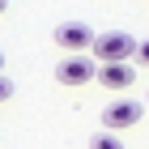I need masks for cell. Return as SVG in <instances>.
<instances>
[{"instance_id": "1", "label": "cell", "mask_w": 149, "mask_h": 149, "mask_svg": "<svg viewBox=\"0 0 149 149\" xmlns=\"http://www.w3.org/2000/svg\"><path fill=\"white\" fill-rule=\"evenodd\" d=\"M136 38L124 34V30H107V34H98V43H94L90 56L98 60V64H128V56H136Z\"/></svg>"}, {"instance_id": "4", "label": "cell", "mask_w": 149, "mask_h": 149, "mask_svg": "<svg viewBox=\"0 0 149 149\" xmlns=\"http://www.w3.org/2000/svg\"><path fill=\"white\" fill-rule=\"evenodd\" d=\"M141 111L145 107L141 102H132V98H119V102H111L102 111V132H119V128H132L141 119Z\"/></svg>"}, {"instance_id": "6", "label": "cell", "mask_w": 149, "mask_h": 149, "mask_svg": "<svg viewBox=\"0 0 149 149\" xmlns=\"http://www.w3.org/2000/svg\"><path fill=\"white\" fill-rule=\"evenodd\" d=\"M90 149H128V145L115 136V132H98V136L90 141Z\"/></svg>"}, {"instance_id": "9", "label": "cell", "mask_w": 149, "mask_h": 149, "mask_svg": "<svg viewBox=\"0 0 149 149\" xmlns=\"http://www.w3.org/2000/svg\"><path fill=\"white\" fill-rule=\"evenodd\" d=\"M4 9H9V0H0V13H4Z\"/></svg>"}, {"instance_id": "2", "label": "cell", "mask_w": 149, "mask_h": 149, "mask_svg": "<svg viewBox=\"0 0 149 149\" xmlns=\"http://www.w3.org/2000/svg\"><path fill=\"white\" fill-rule=\"evenodd\" d=\"M51 38H56L68 56H85V51H94V43H98V34H94L85 22H60Z\"/></svg>"}, {"instance_id": "10", "label": "cell", "mask_w": 149, "mask_h": 149, "mask_svg": "<svg viewBox=\"0 0 149 149\" xmlns=\"http://www.w3.org/2000/svg\"><path fill=\"white\" fill-rule=\"evenodd\" d=\"M0 68H4V51H0Z\"/></svg>"}, {"instance_id": "3", "label": "cell", "mask_w": 149, "mask_h": 149, "mask_svg": "<svg viewBox=\"0 0 149 149\" xmlns=\"http://www.w3.org/2000/svg\"><path fill=\"white\" fill-rule=\"evenodd\" d=\"M98 77V68H94V60L90 56H64L56 64V81L60 85H85V81Z\"/></svg>"}, {"instance_id": "7", "label": "cell", "mask_w": 149, "mask_h": 149, "mask_svg": "<svg viewBox=\"0 0 149 149\" xmlns=\"http://www.w3.org/2000/svg\"><path fill=\"white\" fill-rule=\"evenodd\" d=\"M9 98H13V81L0 77V102H9Z\"/></svg>"}, {"instance_id": "5", "label": "cell", "mask_w": 149, "mask_h": 149, "mask_svg": "<svg viewBox=\"0 0 149 149\" xmlns=\"http://www.w3.org/2000/svg\"><path fill=\"white\" fill-rule=\"evenodd\" d=\"M98 81H102L107 90H128V85L136 81V72L128 68V64H102V68H98Z\"/></svg>"}, {"instance_id": "8", "label": "cell", "mask_w": 149, "mask_h": 149, "mask_svg": "<svg viewBox=\"0 0 149 149\" xmlns=\"http://www.w3.org/2000/svg\"><path fill=\"white\" fill-rule=\"evenodd\" d=\"M136 60H141V64H145V68H149V38H145V43L136 47Z\"/></svg>"}]
</instances>
